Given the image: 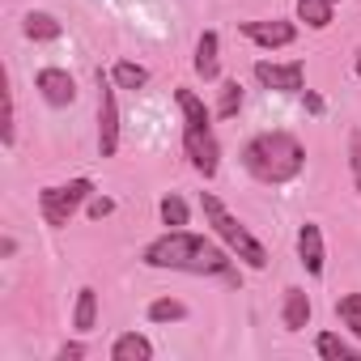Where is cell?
I'll use <instances>...</instances> for the list:
<instances>
[{
  "instance_id": "cell-21",
  "label": "cell",
  "mask_w": 361,
  "mask_h": 361,
  "mask_svg": "<svg viewBox=\"0 0 361 361\" xmlns=\"http://www.w3.org/2000/svg\"><path fill=\"white\" fill-rule=\"evenodd\" d=\"M336 314H340V323L361 340V293H344V298L336 302Z\"/></svg>"
},
{
  "instance_id": "cell-12",
  "label": "cell",
  "mask_w": 361,
  "mask_h": 361,
  "mask_svg": "<svg viewBox=\"0 0 361 361\" xmlns=\"http://www.w3.org/2000/svg\"><path fill=\"white\" fill-rule=\"evenodd\" d=\"M281 323L289 327V331H302L306 323H310V298H306V289H285V302H281Z\"/></svg>"
},
{
  "instance_id": "cell-24",
  "label": "cell",
  "mask_w": 361,
  "mask_h": 361,
  "mask_svg": "<svg viewBox=\"0 0 361 361\" xmlns=\"http://www.w3.org/2000/svg\"><path fill=\"white\" fill-rule=\"evenodd\" d=\"M348 170H353V183L361 192V128L348 132Z\"/></svg>"
},
{
  "instance_id": "cell-19",
  "label": "cell",
  "mask_w": 361,
  "mask_h": 361,
  "mask_svg": "<svg viewBox=\"0 0 361 361\" xmlns=\"http://www.w3.org/2000/svg\"><path fill=\"white\" fill-rule=\"evenodd\" d=\"M60 35H64V26H60L51 13H30V18H26V39L51 43V39H60Z\"/></svg>"
},
{
  "instance_id": "cell-11",
  "label": "cell",
  "mask_w": 361,
  "mask_h": 361,
  "mask_svg": "<svg viewBox=\"0 0 361 361\" xmlns=\"http://www.w3.org/2000/svg\"><path fill=\"white\" fill-rule=\"evenodd\" d=\"M192 64H196V73H200L204 81H217V73H221V39H217V30H204V35H200Z\"/></svg>"
},
{
  "instance_id": "cell-29",
  "label": "cell",
  "mask_w": 361,
  "mask_h": 361,
  "mask_svg": "<svg viewBox=\"0 0 361 361\" xmlns=\"http://www.w3.org/2000/svg\"><path fill=\"white\" fill-rule=\"evenodd\" d=\"M357 77H361V56H357Z\"/></svg>"
},
{
  "instance_id": "cell-20",
  "label": "cell",
  "mask_w": 361,
  "mask_h": 361,
  "mask_svg": "<svg viewBox=\"0 0 361 361\" xmlns=\"http://www.w3.org/2000/svg\"><path fill=\"white\" fill-rule=\"evenodd\" d=\"M188 319V306L178 298H157L149 302V323H183Z\"/></svg>"
},
{
  "instance_id": "cell-28",
  "label": "cell",
  "mask_w": 361,
  "mask_h": 361,
  "mask_svg": "<svg viewBox=\"0 0 361 361\" xmlns=\"http://www.w3.org/2000/svg\"><path fill=\"white\" fill-rule=\"evenodd\" d=\"M306 111H310V115H323V98H319V94H306Z\"/></svg>"
},
{
  "instance_id": "cell-9",
  "label": "cell",
  "mask_w": 361,
  "mask_h": 361,
  "mask_svg": "<svg viewBox=\"0 0 361 361\" xmlns=\"http://www.w3.org/2000/svg\"><path fill=\"white\" fill-rule=\"evenodd\" d=\"M35 90H39L51 106H73V98H77V81H73L64 68H43V73L35 77Z\"/></svg>"
},
{
  "instance_id": "cell-13",
  "label": "cell",
  "mask_w": 361,
  "mask_h": 361,
  "mask_svg": "<svg viewBox=\"0 0 361 361\" xmlns=\"http://www.w3.org/2000/svg\"><path fill=\"white\" fill-rule=\"evenodd\" d=\"M153 357V344H149V336H140V331H123L115 344H111V361H149Z\"/></svg>"
},
{
  "instance_id": "cell-1",
  "label": "cell",
  "mask_w": 361,
  "mask_h": 361,
  "mask_svg": "<svg viewBox=\"0 0 361 361\" xmlns=\"http://www.w3.org/2000/svg\"><path fill=\"white\" fill-rule=\"evenodd\" d=\"M140 259L149 268H170V272H192V276H230V251H221L213 238L204 234H188V230H170L161 238H153Z\"/></svg>"
},
{
  "instance_id": "cell-18",
  "label": "cell",
  "mask_w": 361,
  "mask_h": 361,
  "mask_svg": "<svg viewBox=\"0 0 361 361\" xmlns=\"http://www.w3.org/2000/svg\"><path fill=\"white\" fill-rule=\"evenodd\" d=\"M298 18L310 30H327L331 26V0H298Z\"/></svg>"
},
{
  "instance_id": "cell-8",
  "label": "cell",
  "mask_w": 361,
  "mask_h": 361,
  "mask_svg": "<svg viewBox=\"0 0 361 361\" xmlns=\"http://www.w3.org/2000/svg\"><path fill=\"white\" fill-rule=\"evenodd\" d=\"M243 35L255 43V47H289L298 39V26L285 22V18H272V22H243Z\"/></svg>"
},
{
  "instance_id": "cell-14",
  "label": "cell",
  "mask_w": 361,
  "mask_h": 361,
  "mask_svg": "<svg viewBox=\"0 0 361 361\" xmlns=\"http://www.w3.org/2000/svg\"><path fill=\"white\" fill-rule=\"evenodd\" d=\"M73 327H77L81 336H90V331L98 327V293H94L90 285L77 293V306H73Z\"/></svg>"
},
{
  "instance_id": "cell-6",
  "label": "cell",
  "mask_w": 361,
  "mask_h": 361,
  "mask_svg": "<svg viewBox=\"0 0 361 361\" xmlns=\"http://www.w3.org/2000/svg\"><path fill=\"white\" fill-rule=\"evenodd\" d=\"M98 153L102 157H115L119 149V102H115V90L98 77Z\"/></svg>"
},
{
  "instance_id": "cell-22",
  "label": "cell",
  "mask_w": 361,
  "mask_h": 361,
  "mask_svg": "<svg viewBox=\"0 0 361 361\" xmlns=\"http://www.w3.org/2000/svg\"><path fill=\"white\" fill-rule=\"evenodd\" d=\"M243 111V85L238 81H221V94H217V115L221 119H234Z\"/></svg>"
},
{
  "instance_id": "cell-27",
  "label": "cell",
  "mask_w": 361,
  "mask_h": 361,
  "mask_svg": "<svg viewBox=\"0 0 361 361\" xmlns=\"http://www.w3.org/2000/svg\"><path fill=\"white\" fill-rule=\"evenodd\" d=\"M56 357H60V361H77V357H85V344H64Z\"/></svg>"
},
{
  "instance_id": "cell-25",
  "label": "cell",
  "mask_w": 361,
  "mask_h": 361,
  "mask_svg": "<svg viewBox=\"0 0 361 361\" xmlns=\"http://www.w3.org/2000/svg\"><path fill=\"white\" fill-rule=\"evenodd\" d=\"M111 213H115V200H106V196H94V200H90V217H94V221H102V217H111Z\"/></svg>"
},
{
  "instance_id": "cell-30",
  "label": "cell",
  "mask_w": 361,
  "mask_h": 361,
  "mask_svg": "<svg viewBox=\"0 0 361 361\" xmlns=\"http://www.w3.org/2000/svg\"><path fill=\"white\" fill-rule=\"evenodd\" d=\"M331 5H336V0H331Z\"/></svg>"
},
{
  "instance_id": "cell-5",
  "label": "cell",
  "mask_w": 361,
  "mask_h": 361,
  "mask_svg": "<svg viewBox=\"0 0 361 361\" xmlns=\"http://www.w3.org/2000/svg\"><path fill=\"white\" fill-rule=\"evenodd\" d=\"M183 149H188V161L196 174L213 178L217 166H221V145L213 136V128H183Z\"/></svg>"
},
{
  "instance_id": "cell-23",
  "label": "cell",
  "mask_w": 361,
  "mask_h": 361,
  "mask_svg": "<svg viewBox=\"0 0 361 361\" xmlns=\"http://www.w3.org/2000/svg\"><path fill=\"white\" fill-rule=\"evenodd\" d=\"M161 221H166L170 230H183V226H188V204L178 200V196H166V200H161Z\"/></svg>"
},
{
  "instance_id": "cell-17",
  "label": "cell",
  "mask_w": 361,
  "mask_h": 361,
  "mask_svg": "<svg viewBox=\"0 0 361 361\" xmlns=\"http://www.w3.org/2000/svg\"><path fill=\"white\" fill-rule=\"evenodd\" d=\"M314 348H319V357H327V361H357V357H361V348H353V344L340 340L336 331H323V336L314 340Z\"/></svg>"
},
{
  "instance_id": "cell-4",
  "label": "cell",
  "mask_w": 361,
  "mask_h": 361,
  "mask_svg": "<svg viewBox=\"0 0 361 361\" xmlns=\"http://www.w3.org/2000/svg\"><path fill=\"white\" fill-rule=\"evenodd\" d=\"M90 196H94V183H90V178L56 183V188H43V192H39V213H43V221H47L51 230H60V226L73 221V213H77L81 204H90Z\"/></svg>"
},
{
  "instance_id": "cell-10",
  "label": "cell",
  "mask_w": 361,
  "mask_h": 361,
  "mask_svg": "<svg viewBox=\"0 0 361 361\" xmlns=\"http://www.w3.org/2000/svg\"><path fill=\"white\" fill-rule=\"evenodd\" d=\"M298 259H302V268H306L310 276H323L327 251H323V230H319L314 221H306V226L298 230Z\"/></svg>"
},
{
  "instance_id": "cell-26",
  "label": "cell",
  "mask_w": 361,
  "mask_h": 361,
  "mask_svg": "<svg viewBox=\"0 0 361 361\" xmlns=\"http://www.w3.org/2000/svg\"><path fill=\"white\" fill-rule=\"evenodd\" d=\"M0 136H5V145H13V94L5 90V128H0Z\"/></svg>"
},
{
  "instance_id": "cell-16",
  "label": "cell",
  "mask_w": 361,
  "mask_h": 361,
  "mask_svg": "<svg viewBox=\"0 0 361 361\" xmlns=\"http://www.w3.org/2000/svg\"><path fill=\"white\" fill-rule=\"evenodd\" d=\"M111 85L115 90H140V85H149V68L145 64H132V60H119L111 68Z\"/></svg>"
},
{
  "instance_id": "cell-3",
  "label": "cell",
  "mask_w": 361,
  "mask_h": 361,
  "mask_svg": "<svg viewBox=\"0 0 361 361\" xmlns=\"http://www.w3.org/2000/svg\"><path fill=\"white\" fill-rule=\"evenodd\" d=\"M200 209H204V221L213 226V234L226 243L230 255H238V259H243L247 268H255V272L268 268V251H264V243H259V238H255V234H251V230H247V226H243V221H238L217 196H213V192L200 196Z\"/></svg>"
},
{
  "instance_id": "cell-15",
  "label": "cell",
  "mask_w": 361,
  "mask_h": 361,
  "mask_svg": "<svg viewBox=\"0 0 361 361\" xmlns=\"http://www.w3.org/2000/svg\"><path fill=\"white\" fill-rule=\"evenodd\" d=\"M174 102H178V111H183V128H213V123H209V106H204L192 90H178Z\"/></svg>"
},
{
  "instance_id": "cell-7",
  "label": "cell",
  "mask_w": 361,
  "mask_h": 361,
  "mask_svg": "<svg viewBox=\"0 0 361 361\" xmlns=\"http://www.w3.org/2000/svg\"><path fill=\"white\" fill-rule=\"evenodd\" d=\"M255 81H259L264 90H276V94H302L306 64H302V60H289V64H268V60H259V64H255Z\"/></svg>"
},
{
  "instance_id": "cell-2",
  "label": "cell",
  "mask_w": 361,
  "mask_h": 361,
  "mask_svg": "<svg viewBox=\"0 0 361 361\" xmlns=\"http://www.w3.org/2000/svg\"><path fill=\"white\" fill-rule=\"evenodd\" d=\"M243 166L251 178H259V183L268 188H281V183H293V178L302 174L306 166V149L293 132H259L243 145Z\"/></svg>"
}]
</instances>
